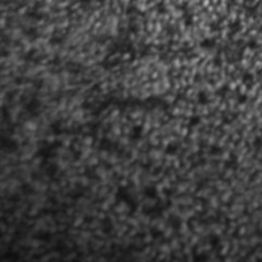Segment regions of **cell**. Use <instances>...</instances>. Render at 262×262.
<instances>
[{"mask_svg": "<svg viewBox=\"0 0 262 262\" xmlns=\"http://www.w3.org/2000/svg\"><path fill=\"white\" fill-rule=\"evenodd\" d=\"M215 46H216V40L214 37H205L203 40H201V42H199V48L202 50H206V51H211Z\"/></svg>", "mask_w": 262, "mask_h": 262, "instance_id": "1", "label": "cell"}, {"mask_svg": "<svg viewBox=\"0 0 262 262\" xmlns=\"http://www.w3.org/2000/svg\"><path fill=\"white\" fill-rule=\"evenodd\" d=\"M143 196L147 198V199H156L157 196H159V191L155 185H146L143 188Z\"/></svg>", "mask_w": 262, "mask_h": 262, "instance_id": "2", "label": "cell"}, {"mask_svg": "<svg viewBox=\"0 0 262 262\" xmlns=\"http://www.w3.org/2000/svg\"><path fill=\"white\" fill-rule=\"evenodd\" d=\"M142 134H143V127L142 125H134L131 129L129 137L132 141H139L142 138Z\"/></svg>", "mask_w": 262, "mask_h": 262, "instance_id": "3", "label": "cell"}, {"mask_svg": "<svg viewBox=\"0 0 262 262\" xmlns=\"http://www.w3.org/2000/svg\"><path fill=\"white\" fill-rule=\"evenodd\" d=\"M131 198H132V197H131L129 192L127 191V188H125V187H119V189H118V192H117V199H118V201H123L124 203H127Z\"/></svg>", "mask_w": 262, "mask_h": 262, "instance_id": "4", "label": "cell"}, {"mask_svg": "<svg viewBox=\"0 0 262 262\" xmlns=\"http://www.w3.org/2000/svg\"><path fill=\"white\" fill-rule=\"evenodd\" d=\"M240 30H242V23H240L239 19H234V21H231L229 24H228V31H229L230 36L237 35Z\"/></svg>", "mask_w": 262, "mask_h": 262, "instance_id": "5", "label": "cell"}, {"mask_svg": "<svg viewBox=\"0 0 262 262\" xmlns=\"http://www.w3.org/2000/svg\"><path fill=\"white\" fill-rule=\"evenodd\" d=\"M196 100H197L198 105L205 106V105H207L210 102V96H209V93H207L206 91H199L197 93V96H196Z\"/></svg>", "mask_w": 262, "mask_h": 262, "instance_id": "6", "label": "cell"}, {"mask_svg": "<svg viewBox=\"0 0 262 262\" xmlns=\"http://www.w3.org/2000/svg\"><path fill=\"white\" fill-rule=\"evenodd\" d=\"M178 150H179V145L177 142H170L165 146V153L169 156H174L178 153Z\"/></svg>", "mask_w": 262, "mask_h": 262, "instance_id": "7", "label": "cell"}, {"mask_svg": "<svg viewBox=\"0 0 262 262\" xmlns=\"http://www.w3.org/2000/svg\"><path fill=\"white\" fill-rule=\"evenodd\" d=\"M242 82H243L246 86H248V87H252L253 86V83H254V76H253V73H251V72H244L243 74H242Z\"/></svg>", "mask_w": 262, "mask_h": 262, "instance_id": "8", "label": "cell"}, {"mask_svg": "<svg viewBox=\"0 0 262 262\" xmlns=\"http://www.w3.org/2000/svg\"><path fill=\"white\" fill-rule=\"evenodd\" d=\"M169 223H170V226L174 230H179L180 226H182V220H180L178 216H171L169 219Z\"/></svg>", "mask_w": 262, "mask_h": 262, "instance_id": "9", "label": "cell"}, {"mask_svg": "<svg viewBox=\"0 0 262 262\" xmlns=\"http://www.w3.org/2000/svg\"><path fill=\"white\" fill-rule=\"evenodd\" d=\"M209 244L211 246V248H214V249H216V248L220 247L221 242H220V238L217 235H215V234H212V235L209 237Z\"/></svg>", "mask_w": 262, "mask_h": 262, "instance_id": "10", "label": "cell"}, {"mask_svg": "<svg viewBox=\"0 0 262 262\" xmlns=\"http://www.w3.org/2000/svg\"><path fill=\"white\" fill-rule=\"evenodd\" d=\"M201 124V117L199 115H192L188 119V127L189 128H194V127H198Z\"/></svg>", "mask_w": 262, "mask_h": 262, "instance_id": "11", "label": "cell"}, {"mask_svg": "<svg viewBox=\"0 0 262 262\" xmlns=\"http://www.w3.org/2000/svg\"><path fill=\"white\" fill-rule=\"evenodd\" d=\"M183 22L187 27H191L193 24V18H192V14H189V13H185V14L183 16Z\"/></svg>", "mask_w": 262, "mask_h": 262, "instance_id": "12", "label": "cell"}, {"mask_svg": "<svg viewBox=\"0 0 262 262\" xmlns=\"http://www.w3.org/2000/svg\"><path fill=\"white\" fill-rule=\"evenodd\" d=\"M228 91H229V86H228V84H224V86H221L220 88L216 91V93H217L220 97H224L226 93H228Z\"/></svg>", "mask_w": 262, "mask_h": 262, "instance_id": "13", "label": "cell"}, {"mask_svg": "<svg viewBox=\"0 0 262 262\" xmlns=\"http://www.w3.org/2000/svg\"><path fill=\"white\" fill-rule=\"evenodd\" d=\"M220 153H221V149L219 146H211L210 147V155L217 156V155H220Z\"/></svg>", "mask_w": 262, "mask_h": 262, "instance_id": "14", "label": "cell"}, {"mask_svg": "<svg viewBox=\"0 0 262 262\" xmlns=\"http://www.w3.org/2000/svg\"><path fill=\"white\" fill-rule=\"evenodd\" d=\"M151 237L153 239H159L163 237V231L159 230V229H151Z\"/></svg>", "mask_w": 262, "mask_h": 262, "instance_id": "15", "label": "cell"}, {"mask_svg": "<svg viewBox=\"0 0 262 262\" xmlns=\"http://www.w3.org/2000/svg\"><path fill=\"white\" fill-rule=\"evenodd\" d=\"M247 48L248 49H251V50H254V49H257L258 48V44L254 41V40H249V41L247 42Z\"/></svg>", "mask_w": 262, "mask_h": 262, "instance_id": "16", "label": "cell"}, {"mask_svg": "<svg viewBox=\"0 0 262 262\" xmlns=\"http://www.w3.org/2000/svg\"><path fill=\"white\" fill-rule=\"evenodd\" d=\"M247 101H248V96H247V95H239V96H238V102H239L240 105L246 104Z\"/></svg>", "mask_w": 262, "mask_h": 262, "instance_id": "17", "label": "cell"}, {"mask_svg": "<svg viewBox=\"0 0 262 262\" xmlns=\"http://www.w3.org/2000/svg\"><path fill=\"white\" fill-rule=\"evenodd\" d=\"M156 10H157V13H160V14H163V13H165V12H166L165 5L159 4V5H157V8H156Z\"/></svg>", "mask_w": 262, "mask_h": 262, "instance_id": "18", "label": "cell"}, {"mask_svg": "<svg viewBox=\"0 0 262 262\" xmlns=\"http://www.w3.org/2000/svg\"><path fill=\"white\" fill-rule=\"evenodd\" d=\"M261 146H262V137H258V138H256V141H254V147L260 149Z\"/></svg>", "mask_w": 262, "mask_h": 262, "instance_id": "19", "label": "cell"}]
</instances>
